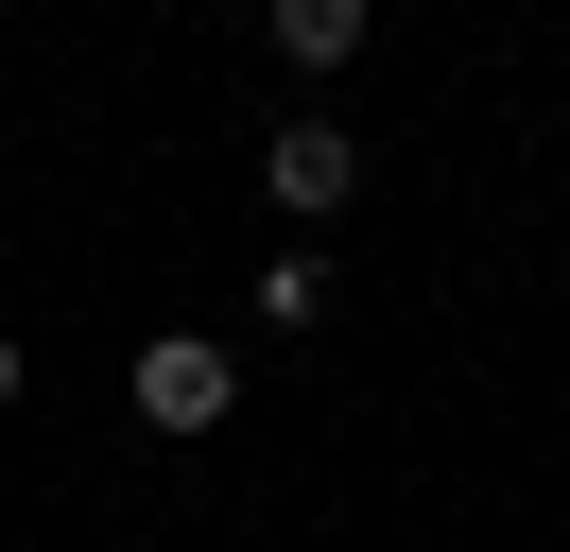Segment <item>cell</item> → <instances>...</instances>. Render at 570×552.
<instances>
[{
    "instance_id": "1",
    "label": "cell",
    "mask_w": 570,
    "mask_h": 552,
    "mask_svg": "<svg viewBox=\"0 0 570 552\" xmlns=\"http://www.w3.org/2000/svg\"><path fill=\"white\" fill-rule=\"evenodd\" d=\"M121 397H139L156 432H225V414H243V379H225V345H208V328H156L139 363H121Z\"/></svg>"
},
{
    "instance_id": "2",
    "label": "cell",
    "mask_w": 570,
    "mask_h": 552,
    "mask_svg": "<svg viewBox=\"0 0 570 552\" xmlns=\"http://www.w3.org/2000/svg\"><path fill=\"white\" fill-rule=\"evenodd\" d=\"M259 190H277L294 225H328V207L363 190V138L346 121H277V138H259Z\"/></svg>"
},
{
    "instance_id": "3",
    "label": "cell",
    "mask_w": 570,
    "mask_h": 552,
    "mask_svg": "<svg viewBox=\"0 0 570 552\" xmlns=\"http://www.w3.org/2000/svg\"><path fill=\"white\" fill-rule=\"evenodd\" d=\"M259 34H277L294 69H346L363 52V0H259Z\"/></svg>"
},
{
    "instance_id": "4",
    "label": "cell",
    "mask_w": 570,
    "mask_h": 552,
    "mask_svg": "<svg viewBox=\"0 0 570 552\" xmlns=\"http://www.w3.org/2000/svg\"><path fill=\"white\" fill-rule=\"evenodd\" d=\"M243 310H259V328H312V310H328V259H312V241H277V259L243 276Z\"/></svg>"
},
{
    "instance_id": "5",
    "label": "cell",
    "mask_w": 570,
    "mask_h": 552,
    "mask_svg": "<svg viewBox=\"0 0 570 552\" xmlns=\"http://www.w3.org/2000/svg\"><path fill=\"white\" fill-rule=\"evenodd\" d=\"M0 414H18V345H0Z\"/></svg>"
}]
</instances>
